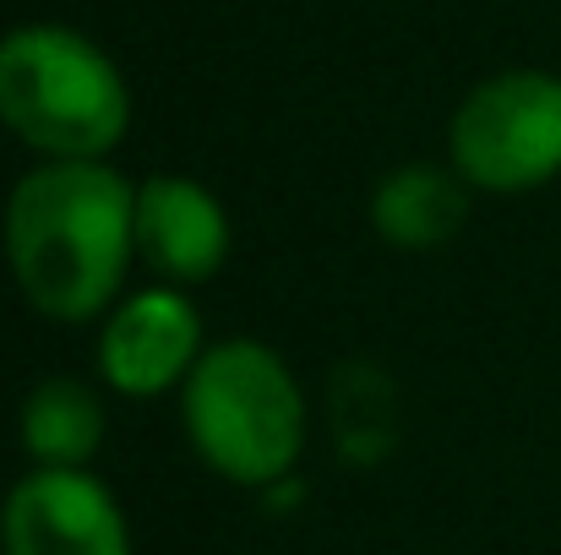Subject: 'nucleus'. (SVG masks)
I'll return each instance as SVG.
<instances>
[{"label": "nucleus", "mask_w": 561, "mask_h": 555, "mask_svg": "<svg viewBox=\"0 0 561 555\" xmlns=\"http://www.w3.org/2000/svg\"><path fill=\"white\" fill-rule=\"evenodd\" d=\"M137 256V185L104 159H44L11 185L5 262L33 311L93 322L115 311Z\"/></svg>", "instance_id": "f257e3e1"}, {"label": "nucleus", "mask_w": 561, "mask_h": 555, "mask_svg": "<svg viewBox=\"0 0 561 555\" xmlns=\"http://www.w3.org/2000/svg\"><path fill=\"white\" fill-rule=\"evenodd\" d=\"M0 126L44 159H110L131 126V88L88 33L27 22L0 38Z\"/></svg>", "instance_id": "f03ea898"}, {"label": "nucleus", "mask_w": 561, "mask_h": 555, "mask_svg": "<svg viewBox=\"0 0 561 555\" xmlns=\"http://www.w3.org/2000/svg\"><path fill=\"white\" fill-rule=\"evenodd\" d=\"M196 458L229 485H278L306 447V397L295 370L256 338L202 349L181 386Z\"/></svg>", "instance_id": "7ed1b4c3"}, {"label": "nucleus", "mask_w": 561, "mask_h": 555, "mask_svg": "<svg viewBox=\"0 0 561 555\" xmlns=\"http://www.w3.org/2000/svg\"><path fill=\"white\" fill-rule=\"evenodd\" d=\"M453 170L480 190L513 196L561 175V77L518 66L485 77L453 115Z\"/></svg>", "instance_id": "20e7f679"}, {"label": "nucleus", "mask_w": 561, "mask_h": 555, "mask_svg": "<svg viewBox=\"0 0 561 555\" xmlns=\"http://www.w3.org/2000/svg\"><path fill=\"white\" fill-rule=\"evenodd\" d=\"M0 555H131V529L88 469H33L0 501Z\"/></svg>", "instance_id": "39448f33"}, {"label": "nucleus", "mask_w": 561, "mask_h": 555, "mask_svg": "<svg viewBox=\"0 0 561 555\" xmlns=\"http://www.w3.org/2000/svg\"><path fill=\"white\" fill-rule=\"evenodd\" d=\"M202 360V316L181 289L159 284L115 300L99 333V375L126 397H159L186 386Z\"/></svg>", "instance_id": "423d86ee"}, {"label": "nucleus", "mask_w": 561, "mask_h": 555, "mask_svg": "<svg viewBox=\"0 0 561 555\" xmlns=\"http://www.w3.org/2000/svg\"><path fill=\"white\" fill-rule=\"evenodd\" d=\"M137 256L170 284H202L229 262V218L207 185L153 175L137 185Z\"/></svg>", "instance_id": "0eeeda50"}, {"label": "nucleus", "mask_w": 561, "mask_h": 555, "mask_svg": "<svg viewBox=\"0 0 561 555\" xmlns=\"http://www.w3.org/2000/svg\"><path fill=\"white\" fill-rule=\"evenodd\" d=\"M458 170H436V164H403L371 196V223L376 234L398 251H436L442 240H453L469 218V190Z\"/></svg>", "instance_id": "6e6552de"}, {"label": "nucleus", "mask_w": 561, "mask_h": 555, "mask_svg": "<svg viewBox=\"0 0 561 555\" xmlns=\"http://www.w3.org/2000/svg\"><path fill=\"white\" fill-rule=\"evenodd\" d=\"M22 447L33 469H88L104 447V403L77 375H49L22 403Z\"/></svg>", "instance_id": "1a4fd4ad"}]
</instances>
